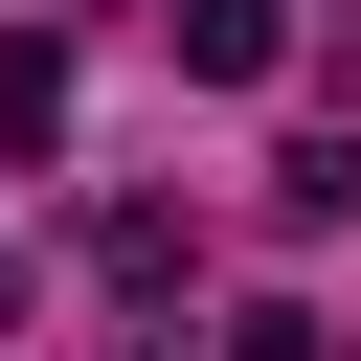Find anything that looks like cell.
<instances>
[{"instance_id":"1","label":"cell","mask_w":361,"mask_h":361,"mask_svg":"<svg viewBox=\"0 0 361 361\" xmlns=\"http://www.w3.org/2000/svg\"><path fill=\"white\" fill-rule=\"evenodd\" d=\"M180 68H203V90H271V68H293V0H180Z\"/></svg>"},{"instance_id":"2","label":"cell","mask_w":361,"mask_h":361,"mask_svg":"<svg viewBox=\"0 0 361 361\" xmlns=\"http://www.w3.org/2000/svg\"><path fill=\"white\" fill-rule=\"evenodd\" d=\"M0 135H23V158L68 135V45H0Z\"/></svg>"},{"instance_id":"3","label":"cell","mask_w":361,"mask_h":361,"mask_svg":"<svg viewBox=\"0 0 361 361\" xmlns=\"http://www.w3.org/2000/svg\"><path fill=\"white\" fill-rule=\"evenodd\" d=\"M226 361H338V338H316L293 293H248V316H226Z\"/></svg>"},{"instance_id":"4","label":"cell","mask_w":361,"mask_h":361,"mask_svg":"<svg viewBox=\"0 0 361 361\" xmlns=\"http://www.w3.org/2000/svg\"><path fill=\"white\" fill-rule=\"evenodd\" d=\"M0 316H23V248H0Z\"/></svg>"},{"instance_id":"5","label":"cell","mask_w":361,"mask_h":361,"mask_svg":"<svg viewBox=\"0 0 361 361\" xmlns=\"http://www.w3.org/2000/svg\"><path fill=\"white\" fill-rule=\"evenodd\" d=\"M158 361H180V338H158Z\"/></svg>"}]
</instances>
